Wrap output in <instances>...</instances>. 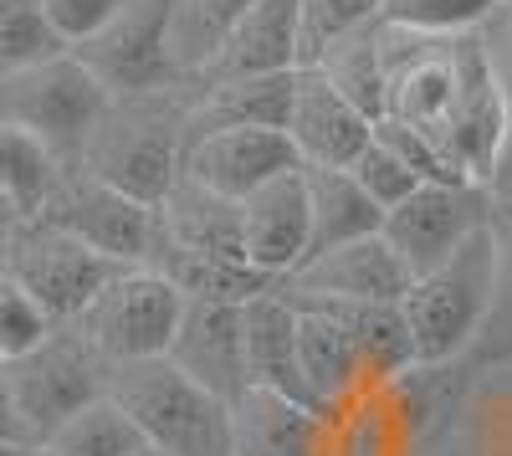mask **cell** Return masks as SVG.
Here are the masks:
<instances>
[{"mask_svg":"<svg viewBox=\"0 0 512 456\" xmlns=\"http://www.w3.org/2000/svg\"><path fill=\"white\" fill-rule=\"evenodd\" d=\"M185 113H190V88H180V82L108 93L88 144L72 164H82L88 175L108 180L113 190L144 205H159L185 164Z\"/></svg>","mask_w":512,"mask_h":456,"instance_id":"cell-1","label":"cell"},{"mask_svg":"<svg viewBox=\"0 0 512 456\" xmlns=\"http://www.w3.org/2000/svg\"><path fill=\"white\" fill-rule=\"evenodd\" d=\"M108 395L128 410L144 441L169 456H226L231 446V405L195 385L164 354L108 364Z\"/></svg>","mask_w":512,"mask_h":456,"instance_id":"cell-2","label":"cell"},{"mask_svg":"<svg viewBox=\"0 0 512 456\" xmlns=\"http://www.w3.org/2000/svg\"><path fill=\"white\" fill-rule=\"evenodd\" d=\"M492 221L482 231H472L456 252L410 277L405 287V323L415 334V354L420 364H441V359H466L487 323V303H492Z\"/></svg>","mask_w":512,"mask_h":456,"instance_id":"cell-3","label":"cell"},{"mask_svg":"<svg viewBox=\"0 0 512 456\" xmlns=\"http://www.w3.org/2000/svg\"><path fill=\"white\" fill-rule=\"evenodd\" d=\"M103 103H108V88L77 52H57L36 67L0 77V123L26 129L62 164H72L82 154Z\"/></svg>","mask_w":512,"mask_h":456,"instance_id":"cell-4","label":"cell"},{"mask_svg":"<svg viewBox=\"0 0 512 456\" xmlns=\"http://www.w3.org/2000/svg\"><path fill=\"white\" fill-rule=\"evenodd\" d=\"M0 380H6V395L21 416L26 441L41 446L72 410L108 395V359L72 323H57L47 344H36L31 354L0 364Z\"/></svg>","mask_w":512,"mask_h":456,"instance_id":"cell-5","label":"cell"},{"mask_svg":"<svg viewBox=\"0 0 512 456\" xmlns=\"http://www.w3.org/2000/svg\"><path fill=\"white\" fill-rule=\"evenodd\" d=\"M180 313H185V293H175L159 272L118 267L98 287V298L72 318V328L108 364H123V359L169 354V339H175V328H180Z\"/></svg>","mask_w":512,"mask_h":456,"instance_id":"cell-6","label":"cell"},{"mask_svg":"<svg viewBox=\"0 0 512 456\" xmlns=\"http://www.w3.org/2000/svg\"><path fill=\"white\" fill-rule=\"evenodd\" d=\"M118 267H123V262L93 252L88 241L67 236L62 226L41 221V216L21 221L16 236L6 241V272H11L57 323H72L82 308L98 298V287H103Z\"/></svg>","mask_w":512,"mask_h":456,"instance_id":"cell-7","label":"cell"},{"mask_svg":"<svg viewBox=\"0 0 512 456\" xmlns=\"http://www.w3.org/2000/svg\"><path fill=\"white\" fill-rule=\"evenodd\" d=\"M497 195L487 185H415L395 211H384L379 236L405 262L410 277L441 267L456 246L492 221Z\"/></svg>","mask_w":512,"mask_h":456,"instance_id":"cell-8","label":"cell"},{"mask_svg":"<svg viewBox=\"0 0 512 456\" xmlns=\"http://www.w3.org/2000/svg\"><path fill=\"white\" fill-rule=\"evenodd\" d=\"M41 221L62 226L67 236L88 241L93 252H103L123 267H139L144 246H149V226H154V205L113 190L108 180L82 170V164H62L47 205H41Z\"/></svg>","mask_w":512,"mask_h":456,"instance_id":"cell-9","label":"cell"},{"mask_svg":"<svg viewBox=\"0 0 512 456\" xmlns=\"http://www.w3.org/2000/svg\"><path fill=\"white\" fill-rule=\"evenodd\" d=\"M410 287L405 262L390 252L384 236H359L344 246L308 257L303 267H292L277 293L287 298H313V303H400Z\"/></svg>","mask_w":512,"mask_h":456,"instance_id":"cell-10","label":"cell"},{"mask_svg":"<svg viewBox=\"0 0 512 456\" xmlns=\"http://www.w3.org/2000/svg\"><path fill=\"white\" fill-rule=\"evenodd\" d=\"M303 170L287 129H216L185 144L180 175L200 180L205 190H216L226 200H246L251 190H262L277 175Z\"/></svg>","mask_w":512,"mask_h":456,"instance_id":"cell-11","label":"cell"},{"mask_svg":"<svg viewBox=\"0 0 512 456\" xmlns=\"http://www.w3.org/2000/svg\"><path fill=\"white\" fill-rule=\"evenodd\" d=\"M175 369L195 385H205L216 400L236 405L251 380H246V339H241V303H216V298H185L180 328L164 354Z\"/></svg>","mask_w":512,"mask_h":456,"instance_id":"cell-12","label":"cell"},{"mask_svg":"<svg viewBox=\"0 0 512 456\" xmlns=\"http://www.w3.org/2000/svg\"><path fill=\"white\" fill-rule=\"evenodd\" d=\"M164 26H169V0H123V11L108 21L103 36L77 57L98 72L108 93H139V88H169V62H164ZM185 88V82H180Z\"/></svg>","mask_w":512,"mask_h":456,"instance_id":"cell-13","label":"cell"},{"mask_svg":"<svg viewBox=\"0 0 512 456\" xmlns=\"http://www.w3.org/2000/svg\"><path fill=\"white\" fill-rule=\"evenodd\" d=\"M287 139H292V149H297L303 164L349 170L374 139V118H364L318 67H297L292 108H287Z\"/></svg>","mask_w":512,"mask_h":456,"instance_id":"cell-14","label":"cell"},{"mask_svg":"<svg viewBox=\"0 0 512 456\" xmlns=\"http://www.w3.org/2000/svg\"><path fill=\"white\" fill-rule=\"evenodd\" d=\"M297 62H303L297 0H251L190 88H216V82H241V77H277V72H297Z\"/></svg>","mask_w":512,"mask_h":456,"instance_id":"cell-15","label":"cell"},{"mask_svg":"<svg viewBox=\"0 0 512 456\" xmlns=\"http://www.w3.org/2000/svg\"><path fill=\"white\" fill-rule=\"evenodd\" d=\"M241 257L262 277L282 282L308 257V190L303 170L277 175L241 200Z\"/></svg>","mask_w":512,"mask_h":456,"instance_id":"cell-16","label":"cell"},{"mask_svg":"<svg viewBox=\"0 0 512 456\" xmlns=\"http://www.w3.org/2000/svg\"><path fill=\"white\" fill-rule=\"evenodd\" d=\"M241 339H246V380L251 390H272L282 400H297L318 410L303 364H297V308L277 293V282L267 293H256L241 303Z\"/></svg>","mask_w":512,"mask_h":456,"instance_id":"cell-17","label":"cell"},{"mask_svg":"<svg viewBox=\"0 0 512 456\" xmlns=\"http://www.w3.org/2000/svg\"><path fill=\"white\" fill-rule=\"evenodd\" d=\"M472 385H477V369L466 359H441V364H415L405 369L400 380H390V390L400 421L410 431V446L415 456H425L431 446H441L461 416H466V400H472Z\"/></svg>","mask_w":512,"mask_h":456,"instance_id":"cell-18","label":"cell"},{"mask_svg":"<svg viewBox=\"0 0 512 456\" xmlns=\"http://www.w3.org/2000/svg\"><path fill=\"white\" fill-rule=\"evenodd\" d=\"M292 77H241V82H216V88H190V113H185V144L216 129H287L292 108Z\"/></svg>","mask_w":512,"mask_h":456,"instance_id":"cell-19","label":"cell"},{"mask_svg":"<svg viewBox=\"0 0 512 456\" xmlns=\"http://www.w3.org/2000/svg\"><path fill=\"white\" fill-rule=\"evenodd\" d=\"M154 221L169 241L190 246V252L221 257V262H246L241 257V200L205 190L190 175H180L169 185V195L154 205Z\"/></svg>","mask_w":512,"mask_h":456,"instance_id":"cell-20","label":"cell"},{"mask_svg":"<svg viewBox=\"0 0 512 456\" xmlns=\"http://www.w3.org/2000/svg\"><path fill=\"white\" fill-rule=\"evenodd\" d=\"M318 456H415L390 390L369 385L328 405L318 416Z\"/></svg>","mask_w":512,"mask_h":456,"instance_id":"cell-21","label":"cell"},{"mask_svg":"<svg viewBox=\"0 0 512 456\" xmlns=\"http://www.w3.org/2000/svg\"><path fill=\"white\" fill-rule=\"evenodd\" d=\"M318 416L272 390H246L231 405V446L226 456H318Z\"/></svg>","mask_w":512,"mask_h":456,"instance_id":"cell-22","label":"cell"},{"mask_svg":"<svg viewBox=\"0 0 512 456\" xmlns=\"http://www.w3.org/2000/svg\"><path fill=\"white\" fill-rule=\"evenodd\" d=\"M287 303L297 308V364H303V380H308L318 410H328L338 400H349L354 390H364L349 328L338 323L323 303H303V298H287Z\"/></svg>","mask_w":512,"mask_h":456,"instance_id":"cell-23","label":"cell"},{"mask_svg":"<svg viewBox=\"0 0 512 456\" xmlns=\"http://www.w3.org/2000/svg\"><path fill=\"white\" fill-rule=\"evenodd\" d=\"M303 303H313V298H303ZM323 308L349 328V344L359 354L364 390L369 385H390V380L405 375V369L420 364L415 334H410L400 303H323Z\"/></svg>","mask_w":512,"mask_h":456,"instance_id":"cell-24","label":"cell"},{"mask_svg":"<svg viewBox=\"0 0 512 456\" xmlns=\"http://www.w3.org/2000/svg\"><path fill=\"white\" fill-rule=\"evenodd\" d=\"M303 190H308V257L344 246L359 236H379L384 211L354 185L349 170H328V164H303ZM303 257V262H308Z\"/></svg>","mask_w":512,"mask_h":456,"instance_id":"cell-25","label":"cell"},{"mask_svg":"<svg viewBox=\"0 0 512 456\" xmlns=\"http://www.w3.org/2000/svg\"><path fill=\"white\" fill-rule=\"evenodd\" d=\"M313 67H318L364 118L379 123L384 113H390V72H384V36H379V21L354 26L349 36L328 41Z\"/></svg>","mask_w":512,"mask_h":456,"instance_id":"cell-26","label":"cell"},{"mask_svg":"<svg viewBox=\"0 0 512 456\" xmlns=\"http://www.w3.org/2000/svg\"><path fill=\"white\" fill-rule=\"evenodd\" d=\"M251 0H169V26H164V62L175 82H190L216 57L226 31L241 21Z\"/></svg>","mask_w":512,"mask_h":456,"instance_id":"cell-27","label":"cell"},{"mask_svg":"<svg viewBox=\"0 0 512 456\" xmlns=\"http://www.w3.org/2000/svg\"><path fill=\"white\" fill-rule=\"evenodd\" d=\"M144 446H149L144 431L128 421V410L113 395H98L82 410H72V416L41 441L47 456H134Z\"/></svg>","mask_w":512,"mask_h":456,"instance_id":"cell-28","label":"cell"},{"mask_svg":"<svg viewBox=\"0 0 512 456\" xmlns=\"http://www.w3.org/2000/svg\"><path fill=\"white\" fill-rule=\"evenodd\" d=\"M492 303H487V323L466 354V364L477 369H507L512 364V200L492 205Z\"/></svg>","mask_w":512,"mask_h":456,"instance_id":"cell-29","label":"cell"},{"mask_svg":"<svg viewBox=\"0 0 512 456\" xmlns=\"http://www.w3.org/2000/svg\"><path fill=\"white\" fill-rule=\"evenodd\" d=\"M62 175V159L31 139L26 129H11V123H0V190L11 195V205L21 211V221L41 216V205H47L52 185Z\"/></svg>","mask_w":512,"mask_h":456,"instance_id":"cell-30","label":"cell"},{"mask_svg":"<svg viewBox=\"0 0 512 456\" xmlns=\"http://www.w3.org/2000/svg\"><path fill=\"white\" fill-rule=\"evenodd\" d=\"M57 52H67V47L57 41L41 0H0V77L36 67Z\"/></svg>","mask_w":512,"mask_h":456,"instance_id":"cell-31","label":"cell"},{"mask_svg":"<svg viewBox=\"0 0 512 456\" xmlns=\"http://www.w3.org/2000/svg\"><path fill=\"white\" fill-rule=\"evenodd\" d=\"M461 426H472L477 456H512V364L477 375Z\"/></svg>","mask_w":512,"mask_h":456,"instance_id":"cell-32","label":"cell"},{"mask_svg":"<svg viewBox=\"0 0 512 456\" xmlns=\"http://www.w3.org/2000/svg\"><path fill=\"white\" fill-rule=\"evenodd\" d=\"M497 0H384L379 21L420 36H472Z\"/></svg>","mask_w":512,"mask_h":456,"instance_id":"cell-33","label":"cell"},{"mask_svg":"<svg viewBox=\"0 0 512 456\" xmlns=\"http://www.w3.org/2000/svg\"><path fill=\"white\" fill-rule=\"evenodd\" d=\"M379 6L384 0H297V41H303V62L297 67H313L328 41L349 36L354 26L379 21Z\"/></svg>","mask_w":512,"mask_h":456,"instance_id":"cell-34","label":"cell"},{"mask_svg":"<svg viewBox=\"0 0 512 456\" xmlns=\"http://www.w3.org/2000/svg\"><path fill=\"white\" fill-rule=\"evenodd\" d=\"M52 328H57V318L41 308L11 272L0 277V364H11V359L31 354L36 344H47Z\"/></svg>","mask_w":512,"mask_h":456,"instance_id":"cell-35","label":"cell"},{"mask_svg":"<svg viewBox=\"0 0 512 456\" xmlns=\"http://www.w3.org/2000/svg\"><path fill=\"white\" fill-rule=\"evenodd\" d=\"M349 175H354V185H359V190H364V195L379 205V211H395V205H400V200H405V195L420 185V180L405 170V164H400L390 149L379 144V134H374V139H369V149H364V154L349 164Z\"/></svg>","mask_w":512,"mask_h":456,"instance_id":"cell-36","label":"cell"},{"mask_svg":"<svg viewBox=\"0 0 512 456\" xmlns=\"http://www.w3.org/2000/svg\"><path fill=\"white\" fill-rule=\"evenodd\" d=\"M41 11H47L62 47L77 52V47H88L93 36L108 31V21L123 11V0H41Z\"/></svg>","mask_w":512,"mask_h":456,"instance_id":"cell-37","label":"cell"},{"mask_svg":"<svg viewBox=\"0 0 512 456\" xmlns=\"http://www.w3.org/2000/svg\"><path fill=\"white\" fill-rule=\"evenodd\" d=\"M477 47L487 57V72L507 103V118H512V0H497L487 11V21L477 26Z\"/></svg>","mask_w":512,"mask_h":456,"instance_id":"cell-38","label":"cell"},{"mask_svg":"<svg viewBox=\"0 0 512 456\" xmlns=\"http://www.w3.org/2000/svg\"><path fill=\"white\" fill-rule=\"evenodd\" d=\"M0 441H26L21 416H16V405H11V395H6V380H0ZM26 446H31V441H26Z\"/></svg>","mask_w":512,"mask_h":456,"instance_id":"cell-39","label":"cell"},{"mask_svg":"<svg viewBox=\"0 0 512 456\" xmlns=\"http://www.w3.org/2000/svg\"><path fill=\"white\" fill-rule=\"evenodd\" d=\"M16 226H21V211H16V205H11V195L0 190V246H6V241L16 236Z\"/></svg>","mask_w":512,"mask_h":456,"instance_id":"cell-40","label":"cell"},{"mask_svg":"<svg viewBox=\"0 0 512 456\" xmlns=\"http://www.w3.org/2000/svg\"><path fill=\"white\" fill-rule=\"evenodd\" d=\"M492 195H497V200H512V149H507V164H502V175H497Z\"/></svg>","mask_w":512,"mask_h":456,"instance_id":"cell-41","label":"cell"},{"mask_svg":"<svg viewBox=\"0 0 512 456\" xmlns=\"http://www.w3.org/2000/svg\"><path fill=\"white\" fill-rule=\"evenodd\" d=\"M0 456H47L41 446H26V441H0Z\"/></svg>","mask_w":512,"mask_h":456,"instance_id":"cell-42","label":"cell"},{"mask_svg":"<svg viewBox=\"0 0 512 456\" xmlns=\"http://www.w3.org/2000/svg\"><path fill=\"white\" fill-rule=\"evenodd\" d=\"M134 456H169V451H159V446H144V451H134Z\"/></svg>","mask_w":512,"mask_h":456,"instance_id":"cell-43","label":"cell"},{"mask_svg":"<svg viewBox=\"0 0 512 456\" xmlns=\"http://www.w3.org/2000/svg\"><path fill=\"white\" fill-rule=\"evenodd\" d=\"M0 277H6V246H0Z\"/></svg>","mask_w":512,"mask_h":456,"instance_id":"cell-44","label":"cell"}]
</instances>
